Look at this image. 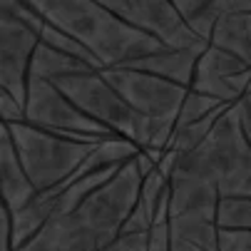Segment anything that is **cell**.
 Wrapping results in <instances>:
<instances>
[{"label": "cell", "instance_id": "13", "mask_svg": "<svg viewBox=\"0 0 251 251\" xmlns=\"http://www.w3.org/2000/svg\"><path fill=\"white\" fill-rule=\"evenodd\" d=\"M174 5L179 15L184 18L189 30L197 35L199 40L209 43L214 27H217L222 10H219V0H174Z\"/></svg>", "mask_w": 251, "mask_h": 251}, {"label": "cell", "instance_id": "1", "mask_svg": "<svg viewBox=\"0 0 251 251\" xmlns=\"http://www.w3.org/2000/svg\"><path fill=\"white\" fill-rule=\"evenodd\" d=\"M32 8L48 23L85 45L102 70L127 67L154 52L167 50L159 40L150 38L115 15L104 3L95 0H32Z\"/></svg>", "mask_w": 251, "mask_h": 251}, {"label": "cell", "instance_id": "19", "mask_svg": "<svg viewBox=\"0 0 251 251\" xmlns=\"http://www.w3.org/2000/svg\"><path fill=\"white\" fill-rule=\"evenodd\" d=\"M236 112H239V122H241V129H244V134H246V139H249V145H251V115L241 107V102H236Z\"/></svg>", "mask_w": 251, "mask_h": 251}, {"label": "cell", "instance_id": "14", "mask_svg": "<svg viewBox=\"0 0 251 251\" xmlns=\"http://www.w3.org/2000/svg\"><path fill=\"white\" fill-rule=\"evenodd\" d=\"M45 20V18H43ZM38 35H40V43L43 45H48V48H52V50H60V52H65V55H70V57H77V60H82V62H87L92 70H100L102 73V65L97 62V57L85 48V45H80L75 38H70L67 32H62L60 27H55L52 23H43V27L38 30Z\"/></svg>", "mask_w": 251, "mask_h": 251}, {"label": "cell", "instance_id": "12", "mask_svg": "<svg viewBox=\"0 0 251 251\" xmlns=\"http://www.w3.org/2000/svg\"><path fill=\"white\" fill-rule=\"evenodd\" d=\"M85 70H92L87 62L77 60V57H70L60 50H52L48 45H38L35 50V57H32V65H30V80H50V82H57L67 75H77V73H85Z\"/></svg>", "mask_w": 251, "mask_h": 251}, {"label": "cell", "instance_id": "16", "mask_svg": "<svg viewBox=\"0 0 251 251\" xmlns=\"http://www.w3.org/2000/svg\"><path fill=\"white\" fill-rule=\"evenodd\" d=\"M224 104H226V102H219V100H214V97H206V95H201V92L189 90L182 112H179V117H176V127L194 125V122L209 117L211 112H217L219 107H224Z\"/></svg>", "mask_w": 251, "mask_h": 251}, {"label": "cell", "instance_id": "8", "mask_svg": "<svg viewBox=\"0 0 251 251\" xmlns=\"http://www.w3.org/2000/svg\"><path fill=\"white\" fill-rule=\"evenodd\" d=\"M249 85H251V67L236 55L209 45L199 57L192 90L226 104H236L244 100Z\"/></svg>", "mask_w": 251, "mask_h": 251}, {"label": "cell", "instance_id": "6", "mask_svg": "<svg viewBox=\"0 0 251 251\" xmlns=\"http://www.w3.org/2000/svg\"><path fill=\"white\" fill-rule=\"evenodd\" d=\"M102 3L125 23L147 32L169 50H192L209 45L189 30L174 0H102Z\"/></svg>", "mask_w": 251, "mask_h": 251}, {"label": "cell", "instance_id": "10", "mask_svg": "<svg viewBox=\"0 0 251 251\" xmlns=\"http://www.w3.org/2000/svg\"><path fill=\"white\" fill-rule=\"evenodd\" d=\"M209 45H201V48H192V50H162V52H154L145 60H137L132 65H127L129 70H139V73H150V75H157L162 80H169L174 85H182V87H189L192 90V82H194V73H197V65H199V57L204 55Z\"/></svg>", "mask_w": 251, "mask_h": 251}, {"label": "cell", "instance_id": "4", "mask_svg": "<svg viewBox=\"0 0 251 251\" xmlns=\"http://www.w3.org/2000/svg\"><path fill=\"white\" fill-rule=\"evenodd\" d=\"M25 122L40 129H50L65 137L80 139V142H90V145L117 137L100 122H95L92 117H87L50 80H30L27 102H25Z\"/></svg>", "mask_w": 251, "mask_h": 251}, {"label": "cell", "instance_id": "2", "mask_svg": "<svg viewBox=\"0 0 251 251\" xmlns=\"http://www.w3.org/2000/svg\"><path fill=\"white\" fill-rule=\"evenodd\" d=\"M174 174L206 179L222 199H251V145L241 129L236 104L217 120L201 145L176 159Z\"/></svg>", "mask_w": 251, "mask_h": 251}, {"label": "cell", "instance_id": "3", "mask_svg": "<svg viewBox=\"0 0 251 251\" xmlns=\"http://www.w3.org/2000/svg\"><path fill=\"white\" fill-rule=\"evenodd\" d=\"M5 127L10 129L23 169L38 192H50L67 182L100 145V142L90 145V142H80L50 129H40L30 122H15Z\"/></svg>", "mask_w": 251, "mask_h": 251}, {"label": "cell", "instance_id": "20", "mask_svg": "<svg viewBox=\"0 0 251 251\" xmlns=\"http://www.w3.org/2000/svg\"><path fill=\"white\" fill-rule=\"evenodd\" d=\"M241 107L251 115V85H249V90H246V95H244V100H241Z\"/></svg>", "mask_w": 251, "mask_h": 251}, {"label": "cell", "instance_id": "7", "mask_svg": "<svg viewBox=\"0 0 251 251\" xmlns=\"http://www.w3.org/2000/svg\"><path fill=\"white\" fill-rule=\"evenodd\" d=\"M38 45L40 35L0 3V85L23 107L27 102L30 65Z\"/></svg>", "mask_w": 251, "mask_h": 251}, {"label": "cell", "instance_id": "5", "mask_svg": "<svg viewBox=\"0 0 251 251\" xmlns=\"http://www.w3.org/2000/svg\"><path fill=\"white\" fill-rule=\"evenodd\" d=\"M102 75L132 110H137L139 115H145L150 120L176 122L179 112L184 107V100L189 95V87L174 85L157 75L139 73V70H129V67L102 70Z\"/></svg>", "mask_w": 251, "mask_h": 251}, {"label": "cell", "instance_id": "11", "mask_svg": "<svg viewBox=\"0 0 251 251\" xmlns=\"http://www.w3.org/2000/svg\"><path fill=\"white\" fill-rule=\"evenodd\" d=\"M209 45L236 55L251 67V13L222 15Z\"/></svg>", "mask_w": 251, "mask_h": 251}, {"label": "cell", "instance_id": "15", "mask_svg": "<svg viewBox=\"0 0 251 251\" xmlns=\"http://www.w3.org/2000/svg\"><path fill=\"white\" fill-rule=\"evenodd\" d=\"M217 224L224 231L251 234V199H222L217 211Z\"/></svg>", "mask_w": 251, "mask_h": 251}, {"label": "cell", "instance_id": "9", "mask_svg": "<svg viewBox=\"0 0 251 251\" xmlns=\"http://www.w3.org/2000/svg\"><path fill=\"white\" fill-rule=\"evenodd\" d=\"M0 184H3V206H8L10 211L25 209L38 197V189L23 169L10 129L5 125H0Z\"/></svg>", "mask_w": 251, "mask_h": 251}, {"label": "cell", "instance_id": "17", "mask_svg": "<svg viewBox=\"0 0 251 251\" xmlns=\"http://www.w3.org/2000/svg\"><path fill=\"white\" fill-rule=\"evenodd\" d=\"M219 251H251V234L219 229Z\"/></svg>", "mask_w": 251, "mask_h": 251}, {"label": "cell", "instance_id": "18", "mask_svg": "<svg viewBox=\"0 0 251 251\" xmlns=\"http://www.w3.org/2000/svg\"><path fill=\"white\" fill-rule=\"evenodd\" d=\"M0 117H3V125L25 122V107H23V104H18L10 95L0 92Z\"/></svg>", "mask_w": 251, "mask_h": 251}]
</instances>
